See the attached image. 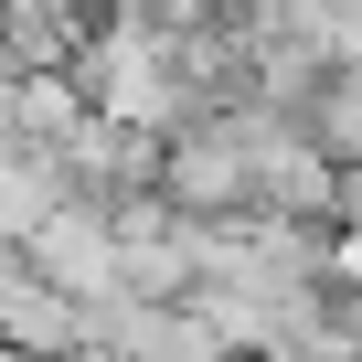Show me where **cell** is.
Instances as JSON below:
<instances>
[{
  "label": "cell",
  "mask_w": 362,
  "mask_h": 362,
  "mask_svg": "<svg viewBox=\"0 0 362 362\" xmlns=\"http://www.w3.org/2000/svg\"><path fill=\"white\" fill-rule=\"evenodd\" d=\"M75 75H86L96 117L149 128V139H170V128L214 117V107L192 96V75H181V22H160L149 0H107L96 33H86V54H75Z\"/></svg>",
  "instance_id": "obj_1"
},
{
  "label": "cell",
  "mask_w": 362,
  "mask_h": 362,
  "mask_svg": "<svg viewBox=\"0 0 362 362\" xmlns=\"http://www.w3.org/2000/svg\"><path fill=\"white\" fill-rule=\"evenodd\" d=\"M160 192L181 214H256V128L245 107H214L160 139Z\"/></svg>",
  "instance_id": "obj_2"
},
{
  "label": "cell",
  "mask_w": 362,
  "mask_h": 362,
  "mask_svg": "<svg viewBox=\"0 0 362 362\" xmlns=\"http://www.w3.org/2000/svg\"><path fill=\"white\" fill-rule=\"evenodd\" d=\"M64 298H86V309H107V298H128V245H117V203H86V192H64L54 203V224L22 245Z\"/></svg>",
  "instance_id": "obj_3"
},
{
  "label": "cell",
  "mask_w": 362,
  "mask_h": 362,
  "mask_svg": "<svg viewBox=\"0 0 362 362\" xmlns=\"http://www.w3.org/2000/svg\"><path fill=\"white\" fill-rule=\"evenodd\" d=\"M0 351H22V362H75V351H96V309L64 298L33 256H11V267H0Z\"/></svg>",
  "instance_id": "obj_4"
},
{
  "label": "cell",
  "mask_w": 362,
  "mask_h": 362,
  "mask_svg": "<svg viewBox=\"0 0 362 362\" xmlns=\"http://www.w3.org/2000/svg\"><path fill=\"white\" fill-rule=\"evenodd\" d=\"M64 192H75V181H64V149H22V139H0V256H22V245L54 224Z\"/></svg>",
  "instance_id": "obj_5"
},
{
  "label": "cell",
  "mask_w": 362,
  "mask_h": 362,
  "mask_svg": "<svg viewBox=\"0 0 362 362\" xmlns=\"http://www.w3.org/2000/svg\"><path fill=\"white\" fill-rule=\"evenodd\" d=\"M298 128H309L341 170H362V75H330V86H320V107H309Z\"/></svg>",
  "instance_id": "obj_6"
},
{
  "label": "cell",
  "mask_w": 362,
  "mask_h": 362,
  "mask_svg": "<svg viewBox=\"0 0 362 362\" xmlns=\"http://www.w3.org/2000/svg\"><path fill=\"white\" fill-rule=\"evenodd\" d=\"M341 224H362V170H341Z\"/></svg>",
  "instance_id": "obj_7"
},
{
  "label": "cell",
  "mask_w": 362,
  "mask_h": 362,
  "mask_svg": "<svg viewBox=\"0 0 362 362\" xmlns=\"http://www.w3.org/2000/svg\"><path fill=\"white\" fill-rule=\"evenodd\" d=\"M224 362H288V351H224Z\"/></svg>",
  "instance_id": "obj_8"
},
{
  "label": "cell",
  "mask_w": 362,
  "mask_h": 362,
  "mask_svg": "<svg viewBox=\"0 0 362 362\" xmlns=\"http://www.w3.org/2000/svg\"><path fill=\"white\" fill-rule=\"evenodd\" d=\"M75 362H128V351H75Z\"/></svg>",
  "instance_id": "obj_9"
},
{
  "label": "cell",
  "mask_w": 362,
  "mask_h": 362,
  "mask_svg": "<svg viewBox=\"0 0 362 362\" xmlns=\"http://www.w3.org/2000/svg\"><path fill=\"white\" fill-rule=\"evenodd\" d=\"M0 362H22V351H0Z\"/></svg>",
  "instance_id": "obj_10"
}]
</instances>
